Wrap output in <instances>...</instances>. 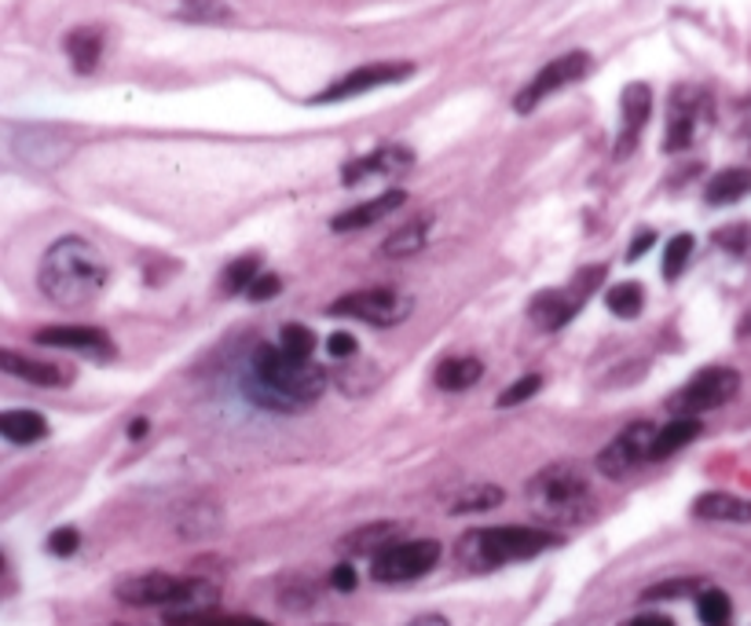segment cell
<instances>
[{"label": "cell", "instance_id": "obj_1", "mask_svg": "<svg viewBox=\"0 0 751 626\" xmlns=\"http://www.w3.org/2000/svg\"><path fill=\"white\" fill-rule=\"evenodd\" d=\"M37 286L56 308L78 311L92 305L107 286V257L89 238L62 235L40 257Z\"/></svg>", "mask_w": 751, "mask_h": 626}, {"label": "cell", "instance_id": "obj_2", "mask_svg": "<svg viewBox=\"0 0 751 626\" xmlns=\"http://www.w3.org/2000/svg\"><path fill=\"white\" fill-rule=\"evenodd\" d=\"M114 598L132 609H165V619L173 626L191 623L195 615H206L221 598V590L206 579H176L165 571H140L114 587Z\"/></svg>", "mask_w": 751, "mask_h": 626}, {"label": "cell", "instance_id": "obj_3", "mask_svg": "<svg viewBox=\"0 0 751 626\" xmlns=\"http://www.w3.org/2000/svg\"><path fill=\"white\" fill-rule=\"evenodd\" d=\"M550 546H558V535L542 528H520V524L473 528L458 539L455 557H458V565L469 571H495L503 565H514V560L539 557V553Z\"/></svg>", "mask_w": 751, "mask_h": 626}, {"label": "cell", "instance_id": "obj_4", "mask_svg": "<svg viewBox=\"0 0 751 626\" xmlns=\"http://www.w3.org/2000/svg\"><path fill=\"white\" fill-rule=\"evenodd\" d=\"M525 495H528V506L536 509V517H542L547 524H579L594 509L590 480L572 462H554L539 469L528 480Z\"/></svg>", "mask_w": 751, "mask_h": 626}, {"label": "cell", "instance_id": "obj_5", "mask_svg": "<svg viewBox=\"0 0 751 626\" xmlns=\"http://www.w3.org/2000/svg\"><path fill=\"white\" fill-rule=\"evenodd\" d=\"M254 378L265 385L271 403H312L327 389V374L312 359H294L275 344H257L254 349Z\"/></svg>", "mask_w": 751, "mask_h": 626}, {"label": "cell", "instance_id": "obj_6", "mask_svg": "<svg viewBox=\"0 0 751 626\" xmlns=\"http://www.w3.org/2000/svg\"><path fill=\"white\" fill-rule=\"evenodd\" d=\"M441 560V542L436 539H411V542H392L385 546L378 557L371 560V576L374 582L396 587V582H411L430 576Z\"/></svg>", "mask_w": 751, "mask_h": 626}, {"label": "cell", "instance_id": "obj_7", "mask_svg": "<svg viewBox=\"0 0 751 626\" xmlns=\"http://www.w3.org/2000/svg\"><path fill=\"white\" fill-rule=\"evenodd\" d=\"M740 392V374L729 367H707L701 374H693L690 381L678 389L667 406L678 411V417H701L707 411H718L723 403H729Z\"/></svg>", "mask_w": 751, "mask_h": 626}, {"label": "cell", "instance_id": "obj_8", "mask_svg": "<svg viewBox=\"0 0 751 626\" xmlns=\"http://www.w3.org/2000/svg\"><path fill=\"white\" fill-rule=\"evenodd\" d=\"M330 311L333 316L371 322V327H396V322L411 316V297L396 294V290H356V294L333 300Z\"/></svg>", "mask_w": 751, "mask_h": 626}, {"label": "cell", "instance_id": "obj_9", "mask_svg": "<svg viewBox=\"0 0 751 626\" xmlns=\"http://www.w3.org/2000/svg\"><path fill=\"white\" fill-rule=\"evenodd\" d=\"M587 74H590V56H587V51H568V56H561V59H550L547 67H542L539 74L517 92L514 110L517 114L536 110L547 96H554V92H561V88H568L572 81H579V78H587Z\"/></svg>", "mask_w": 751, "mask_h": 626}, {"label": "cell", "instance_id": "obj_10", "mask_svg": "<svg viewBox=\"0 0 751 626\" xmlns=\"http://www.w3.org/2000/svg\"><path fill=\"white\" fill-rule=\"evenodd\" d=\"M414 74L411 62H367V67H356L352 74L338 78L330 88H322L312 103H341V99H356L363 92L385 88V85H400Z\"/></svg>", "mask_w": 751, "mask_h": 626}, {"label": "cell", "instance_id": "obj_11", "mask_svg": "<svg viewBox=\"0 0 751 626\" xmlns=\"http://www.w3.org/2000/svg\"><path fill=\"white\" fill-rule=\"evenodd\" d=\"M656 425L653 422H631L617 440H612L605 451L598 454V469L605 476H627L634 465H642L645 458L653 454V440H656Z\"/></svg>", "mask_w": 751, "mask_h": 626}, {"label": "cell", "instance_id": "obj_12", "mask_svg": "<svg viewBox=\"0 0 751 626\" xmlns=\"http://www.w3.org/2000/svg\"><path fill=\"white\" fill-rule=\"evenodd\" d=\"M411 165H414V151L400 147V143H389V147H378V151L363 154V158H352L345 169H341V184L352 187V184L371 180V176H403Z\"/></svg>", "mask_w": 751, "mask_h": 626}, {"label": "cell", "instance_id": "obj_13", "mask_svg": "<svg viewBox=\"0 0 751 626\" xmlns=\"http://www.w3.org/2000/svg\"><path fill=\"white\" fill-rule=\"evenodd\" d=\"M0 370L12 374V378H23L30 385H40V389H67L74 381V370L62 367V363H45V359H30L23 352L4 349L0 352Z\"/></svg>", "mask_w": 751, "mask_h": 626}, {"label": "cell", "instance_id": "obj_14", "mask_svg": "<svg viewBox=\"0 0 751 626\" xmlns=\"http://www.w3.org/2000/svg\"><path fill=\"white\" fill-rule=\"evenodd\" d=\"M649 110H653V92H649V85L634 81V85L623 88V96H620L623 129H620V140H617V158H627V154L638 147V135L645 129V121H649Z\"/></svg>", "mask_w": 751, "mask_h": 626}, {"label": "cell", "instance_id": "obj_15", "mask_svg": "<svg viewBox=\"0 0 751 626\" xmlns=\"http://www.w3.org/2000/svg\"><path fill=\"white\" fill-rule=\"evenodd\" d=\"M37 344L48 349H67V352H92V356H110L114 344L99 327H45L34 333Z\"/></svg>", "mask_w": 751, "mask_h": 626}, {"label": "cell", "instance_id": "obj_16", "mask_svg": "<svg viewBox=\"0 0 751 626\" xmlns=\"http://www.w3.org/2000/svg\"><path fill=\"white\" fill-rule=\"evenodd\" d=\"M12 151L26 165H40V169H48V165H56L70 154L67 143L59 140V132H51V129H15Z\"/></svg>", "mask_w": 751, "mask_h": 626}, {"label": "cell", "instance_id": "obj_17", "mask_svg": "<svg viewBox=\"0 0 751 626\" xmlns=\"http://www.w3.org/2000/svg\"><path fill=\"white\" fill-rule=\"evenodd\" d=\"M579 311V300L568 294V290H539L528 305V316L539 330L554 333L561 327H568L572 316Z\"/></svg>", "mask_w": 751, "mask_h": 626}, {"label": "cell", "instance_id": "obj_18", "mask_svg": "<svg viewBox=\"0 0 751 626\" xmlns=\"http://www.w3.org/2000/svg\"><path fill=\"white\" fill-rule=\"evenodd\" d=\"M403 202H407L403 191H385L378 198H371V202L352 205V209H345V213H338L330 227H333V232H360V227H371V224L385 221V216L396 213Z\"/></svg>", "mask_w": 751, "mask_h": 626}, {"label": "cell", "instance_id": "obj_19", "mask_svg": "<svg viewBox=\"0 0 751 626\" xmlns=\"http://www.w3.org/2000/svg\"><path fill=\"white\" fill-rule=\"evenodd\" d=\"M693 517L701 520H729V524H751V498L729 492H707L693 503Z\"/></svg>", "mask_w": 751, "mask_h": 626}, {"label": "cell", "instance_id": "obj_20", "mask_svg": "<svg viewBox=\"0 0 751 626\" xmlns=\"http://www.w3.org/2000/svg\"><path fill=\"white\" fill-rule=\"evenodd\" d=\"M62 48H67V59L78 74H92V70L99 67V56H103V29L99 26L70 29L67 40H62Z\"/></svg>", "mask_w": 751, "mask_h": 626}, {"label": "cell", "instance_id": "obj_21", "mask_svg": "<svg viewBox=\"0 0 751 626\" xmlns=\"http://www.w3.org/2000/svg\"><path fill=\"white\" fill-rule=\"evenodd\" d=\"M433 378H436V385H441L444 392H466V389H473V385L484 378V363L477 356H451V359H444L441 367H436Z\"/></svg>", "mask_w": 751, "mask_h": 626}, {"label": "cell", "instance_id": "obj_22", "mask_svg": "<svg viewBox=\"0 0 751 626\" xmlns=\"http://www.w3.org/2000/svg\"><path fill=\"white\" fill-rule=\"evenodd\" d=\"M748 194H751V169H723L704 187L707 205H734Z\"/></svg>", "mask_w": 751, "mask_h": 626}, {"label": "cell", "instance_id": "obj_23", "mask_svg": "<svg viewBox=\"0 0 751 626\" xmlns=\"http://www.w3.org/2000/svg\"><path fill=\"white\" fill-rule=\"evenodd\" d=\"M0 433H4L8 444L26 447V444L45 440L48 422L37 411H4V414H0Z\"/></svg>", "mask_w": 751, "mask_h": 626}, {"label": "cell", "instance_id": "obj_24", "mask_svg": "<svg viewBox=\"0 0 751 626\" xmlns=\"http://www.w3.org/2000/svg\"><path fill=\"white\" fill-rule=\"evenodd\" d=\"M696 436H701V422L696 417H674L667 429L656 433L653 440V462H664V458H671L674 451H682V447H690Z\"/></svg>", "mask_w": 751, "mask_h": 626}, {"label": "cell", "instance_id": "obj_25", "mask_svg": "<svg viewBox=\"0 0 751 626\" xmlns=\"http://www.w3.org/2000/svg\"><path fill=\"white\" fill-rule=\"evenodd\" d=\"M430 224H433L430 213L414 216L411 224H403L400 232H392L389 238H385L382 253L385 257H411V253H419V249L425 246V238H430Z\"/></svg>", "mask_w": 751, "mask_h": 626}, {"label": "cell", "instance_id": "obj_26", "mask_svg": "<svg viewBox=\"0 0 751 626\" xmlns=\"http://www.w3.org/2000/svg\"><path fill=\"white\" fill-rule=\"evenodd\" d=\"M503 498H506L503 487L477 484V487H466L462 495H455L451 503H447V509H451L455 517H462V513H488V509L503 506Z\"/></svg>", "mask_w": 751, "mask_h": 626}, {"label": "cell", "instance_id": "obj_27", "mask_svg": "<svg viewBox=\"0 0 751 626\" xmlns=\"http://www.w3.org/2000/svg\"><path fill=\"white\" fill-rule=\"evenodd\" d=\"M400 531V524H367L360 531H352V535L341 542V550H352V553H371V557H378L385 546H392V535Z\"/></svg>", "mask_w": 751, "mask_h": 626}, {"label": "cell", "instance_id": "obj_28", "mask_svg": "<svg viewBox=\"0 0 751 626\" xmlns=\"http://www.w3.org/2000/svg\"><path fill=\"white\" fill-rule=\"evenodd\" d=\"M605 305H609V311H617L620 319H634L645 305V290L638 283H617L605 294Z\"/></svg>", "mask_w": 751, "mask_h": 626}, {"label": "cell", "instance_id": "obj_29", "mask_svg": "<svg viewBox=\"0 0 751 626\" xmlns=\"http://www.w3.org/2000/svg\"><path fill=\"white\" fill-rule=\"evenodd\" d=\"M693 125H696V118L682 107V99H678V114L671 110V125H667L664 151L671 154V151H685V147H690V143H693Z\"/></svg>", "mask_w": 751, "mask_h": 626}, {"label": "cell", "instance_id": "obj_30", "mask_svg": "<svg viewBox=\"0 0 751 626\" xmlns=\"http://www.w3.org/2000/svg\"><path fill=\"white\" fill-rule=\"evenodd\" d=\"M257 264H260L257 257L232 260V264L224 268V279H221L224 294H243V290L254 286V279H257Z\"/></svg>", "mask_w": 751, "mask_h": 626}, {"label": "cell", "instance_id": "obj_31", "mask_svg": "<svg viewBox=\"0 0 751 626\" xmlns=\"http://www.w3.org/2000/svg\"><path fill=\"white\" fill-rule=\"evenodd\" d=\"M279 349L294 359H312V352H316V333L308 327H301V322H290V327H283V344H279Z\"/></svg>", "mask_w": 751, "mask_h": 626}, {"label": "cell", "instance_id": "obj_32", "mask_svg": "<svg viewBox=\"0 0 751 626\" xmlns=\"http://www.w3.org/2000/svg\"><path fill=\"white\" fill-rule=\"evenodd\" d=\"M693 235H674L671 238V246H667V253H664V279H678L685 271V264H690V257H693Z\"/></svg>", "mask_w": 751, "mask_h": 626}, {"label": "cell", "instance_id": "obj_33", "mask_svg": "<svg viewBox=\"0 0 751 626\" xmlns=\"http://www.w3.org/2000/svg\"><path fill=\"white\" fill-rule=\"evenodd\" d=\"M696 612H701V619L707 623V626H726V619H729V598L723 590H704L701 593V604H696Z\"/></svg>", "mask_w": 751, "mask_h": 626}, {"label": "cell", "instance_id": "obj_34", "mask_svg": "<svg viewBox=\"0 0 751 626\" xmlns=\"http://www.w3.org/2000/svg\"><path fill=\"white\" fill-rule=\"evenodd\" d=\"M184 15L195 23H227L232 19L224 0H184Z\"/></svg>", "mask_w": 751, "mask_h": 626}, {"label": "cell", "instance_id": "obj_35", "mask_svg": "<svg viewBox=\"0 0 751 626\" xmlns=\"http://www.w3.org/2000/svg\"><path fill=\"white\" fill-rule=\"evenodd\" d=\"M542 389V378L539 374H528V378H517L514 385H509V389L498 395V406H517V403H525V400H531V395H536Z\"/></svg>", "mask_w": 751, "mask_h": 626}, {"label": "cell", "instance_id": "obj_36", "mask_svg": "<svg viewBox=\"0 0 751 626\" xmlns=\"http://www.w3.org/2000/svg\"><path fill=\"white\" fill-rule=\"evenodd\" d=\"M715 243L729 249V253H744L751 246V224H734V227H723V232H715Z\"/></svg>", "mask_w": 751, "mask_h": 626}, {"label": "cell", "instance_id": "obj_37", "mask_svg": "<svg viewBox=\"0 0 751 626\" xmlns=\"http://www.w3.org/2000/svg\"><path fill=\"white\" fill-rule=\"evenodd\" d=\"M184 626H271V623L254 619V615H213V612H206V615H195V619L184 623Z\"/></svg>", "mask_w": 751, "mask_h": 626}, {"label": "cell", "instance_id": "obj_38", "mask_svg": "<svg viewBox=\"0 0 751 626\" xmlns=\"http://www.w3.org/2000/svg\"><path fill=\"white\" fill-rule=\"evenodd\" d=\"M78 546H81L78 528H59V531H51V535H48V553H56V557H70Z\"/></svg>", "mask_w": 751, "mask_h": 626}, {"label": "cell", "instance_id": "obj_39", "mask_svg": "<svg viewBox=\"0 0 751 626\" xmlns=\"http://www.w3.org/2000/svg\"><path fill=\"white\" fill-rule=\"evenodd\" d=\"M601 279H605V268H601V264H598V268H590V271H579V275H576V279H572L568 294H572V297H576V300H579V305H583V300H587V297H590V290H594V286H598V283H601Z\"/></svg>", "mask_w": 751, "mask_h": 626}, {"label": "cell", "instance_id": "obj_40", "mask_svg": "<svg viewBox=\"0 0 751 626\" xmlns=\"http://www.w3.org/2000/svg\"><path fill=\"white\" fill-rule=\"evenodd\" d=\"M279 290H283V283H279V275H271V271H265V275L254 279V286L246 290L249 300H271L279 297Z\"/></svg>", "mask_w": 751, "mask_h": 626}, {"label": "cell", "instance_id": "obj_41", "mask_svg": "<svg viewBox=\"0 0 751 626\" xmlns=\"http://www.w3.org/2000/svg\"><path fill=\"white\" fill-rule=\"evenodd\" d=\"M356 349H360L356 338L345 333V330H338V333H330V338H327V352L333 359H352V356H356Z\"/></svg>", "mask_w": 751, "mask_h": 626}, {"label": "cell", "instance_id": "obj_42", "mask_svg": "<svg viewBox=\"0 0 751 626\" xmlns=\"http://www.w3.org/2000/svg\"><path fill=\"white\" fill-rule=\"evenodd\" d=\"M696 587V582L693 579H671V582H656V587L653 590H645V598H649V601H660V598H685V593H690Z\"/></svg>", "mask_w": 751, "mask_h": 626}, {"label": "cell", "instance_id": "obj_43", "mask_svg": "<svg viewBox=\"0 0 751 626\" xmlns=\"http://www.w3.org/2000/svg\"><path fill=\"white\" fill-rule=\"evenodd\" d=\"M330 587L341 590V593L356 590V568H352V565H338V568L330 571Z\"/></svg>", "mask_w": 751, "mask_h": 626}, {"label": "cell", "instance_id": "obj_44", "mask_svg": "<svg viewBox=\"0 0 751 626\" xmlns=\"http://www.w3.org/2000/svg\"><path fill=\"white\" fill-rule=\"evenodd\" d=\"M653 246H656V232H649V227H645V232L634 235V243H631V249H627V260H638L642 253H649Z\"/></svg>", "mask_w": 751, "mask_h": 626}, {"label": "cell", "instance_id": "obj_45", "mask_svg": "<svg viewBox=\"0 0 751 626\" xmlns=\"http://www.w3.org/2000/svg\"><path fill=\"white\" fill-rule=\"evenodd\" d=\"M407 626H451L444 619V615H436V612H425V615H419V619H411Z\"/></svg>", "mask_w": 751, "mask_h": 626}, {"label": "cell", "instance_id": "obj_46", "mask_svg": "<svg viewBox=\"0 0 751 626\" xmlns=\"http://www.w3.org/2000/svg\"><path fill=\"white\" fill-rule=\"evenodd\" d=\"M631 626H674V623L667 619V615H638Z\"/></svg>", "mask_w": 751, "mask_h": 626}, {"label": "cell", "instance_id": "obj_47", "mask_svg": "<svg viewBox=\"0 0 751 626\" xmlns=\"http://www.w3.org/2000/svg\"><path fill=\"white\" fill-rule=\"evenodd\" d=\"M143 433H148V417H136V422L129 425V440H140Z\"/></svg>", "mask_w": 751, "mask_h": 626}, {"label": "cell", "instance_id": "obj_48", "mask_svg": "<svg viewBox=\"0 0 751 626\" xmlns=\"http://www.w3.org/2000/svg\"><path fill=\"white\" fill-rule=\"evenodd\" d=\"M740 338H751V311L744 316V322H740Z\"/></svg>", "mask_w": 751, "mask_h": 626}]
</instances>
